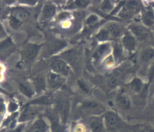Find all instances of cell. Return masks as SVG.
<instances>
[{"label":"cell","mask_w":154,"mask_h":132,"mask_svg":"<svg viewBox=\"0 0 154 132\" xmlns=\"http://www.w3.org/2000/svg\"><path fill=\"white\" fill-rule=\"evenodd\" d=\"M78 85H79V88L81 89L82 91H84V92H86V93H88L89 92V89L88 86H87V84L84 82V81H78Z\"/></svg>","instance_id":"29"},{"label":"cell","mask_w":154,"mask_h":132,"mask_svg":"<svg viewBox=\"0 0 154 132\" xmlns=\"http://www.w3.org/2000/svg\"><path fill=\"white\" fill-rule=\"evenodd\" d=\"M108 31L113 37H117L121 33V27L116 23H111L108 26Z\"/></svg>","instance_id":"18"},{"label":"cell","mask_w":154,"mask_h":132,"mask_svg":"<svg viewBox=\"0 0 154 132\" xmlns=\"http://www.w3.org/2000/svg\"><path fill=\"white\" fill-rule=\"evenodd\" d=\"M17 108H18V106H17L16 103H11L9 105V110L10 111H14V110H17Z\"/></svg>","instance_id":"34"},{"label":"cell","mask_w":154,"mask_h":132,"mask_svg":"<svg viewBox=\"0 0 154 132\" xmlns=\"http://www.w3.org/2000/svg\"><path fill=\"white\" fill-rule=\"evenodd\" d=\"M116 102H117L118 105L124 109H129L130 106H131L129 98L124 94H120V95L118 96L117 98H116Z\"/></svg>","instance_id":"14"},{"label":"cell","mask_w":154,"mask_h":132,"mask_svg":"<svg viewBox=\"0 0 154 132\" xmlns=\"http://www.w3.org/2000/svg\"><path fill=\"white\" fill-rule=\"evenodd\" d=\"M143 21H144V24L147 25V26H152V25L153 24V22H154L153 14L150 11L147 12L146 14L144 15Z\"/></svg>","instance_id":"21"},{"label":"cell","mask_w":154,"mask_h":132,"mask_svg":"<svg viewBox=\"0 0 154 132\" xmlns=\"http://www.w3.org/2000/svg\"><path fill=\"white\" fill-rule=\"evenodd\" d=\"M51 128H52V132H63L62 126L59 124L57 122H53L51 124Z\"/></svg>","instance_id":"28"},{"label":"cell","mask_w":154,"mask_h":132,"mask_svg":"<svg viewBox=\"0 0 154 132\" xmlns=\"http://www.w3.org/2000/svg\"><path fill=\"white\" fill-rule=\"evenodd\" d=\"M6 36V32H5L4 29L2 26V25L0 24V38H3Z\"/></svg>","instance_id":"37"},{"label":"cell","mask_w":154,"mask_h":132,"mask_svg":"<svg viewBox=\"0 0 154 132\" xmlns=\"http://www.w3.org/2000/svg\"><path fill=\"white\" fill-rule=\"evenodd\" d=\"M149 132H154V130H151Z\"/></svg>","instance_id":"39"},{"label":"cell","mask_w":154,"mask_h":132,"mask_svg":"<svg viewBox=\"0 0 154 132\" xmlns=\"http://www.w3.org/2000/svg\"><path fill=\"white\" fill-rule=\"evenodd\" d=\"M82 107L88 112L95 113V114H100L104 110V107L103 106L96 102H86L83 103Z\"/></svg>","instance_id":"5"},{"label":"cell","mask_w":154,"mask_h":132,"mask_svg":"<svg viewBox=\"0 0 154 132\" xmlns=\"http://www.w3.org/2000/svg\"><path fill=\"white\" fill-rule=\"evenodd\" d=\"M75 4L79 7H84L88 4V2H87V1H75Z\"/></svg>","instance_id":"33"},{"label":"cell","mask_w":154,"mask_h":132,"mask_svg":"<svg viewBox=\"0 0 154 132\" xmlns=\"http://www.w3.org/2000/svg\"><path fill=\"white\" fill-rule=\"evenodd\" d=\"M13 46V43H12L11 39L10 38H7L6 40L2 41L0 43V51L2 50H4L7 48H9L10 46Z\"/></svg>","instance_id":"24"},{"label":"cell","mask_w":154,"mask_h":132,"mask_svg":"<svg viewBox=\"0 0 154 132\" xmlns=\"http://www.w3.org/2000/svg\"><path fill=\"white\" fill-rule=\"evenodd\" d=\"M123 44H124V46L128 50H133L136 46V40H135L134 37H132L130 34H126L123 38Z\"/></svg>","instance_id":"13"},{"label":"cell","mask_w":154,"mask_h":132,"mask_svg":"<svg viewBox=\"0 0 154 132\" xmlns=\"http://www.w3.org/2000/svg\"><path fill=\"white\" fill-rule=\"evenodd\" d=\"M67 46V43L64 40H60V39H55L49 43L47 48L48 54L52 55L55 53L59 52L63 48H64Z\"/></svg>","instance_id":"4"},{"label":"cell","mask_w":154,"mask_h":132,"mask_svg":"<svg viewBox=\"0 0 154 132\" xmlns=\"http://www.w3.org/2000/svg\"><path fill=\"white\" fill-rule=\"evenodd\" d=\"M19 90L21 91L22 93L25 94L27 97H31V96L33 95V91L31 89V87L28 86V85H26V84L24 83H20L19 84Z\"/></svg>","instance_id":"19"},{"label":"cell","mask_w":154,"mask_h":132,"mask_svg":"<svg viewBox=\"0 0 154 132\" xmlns=\"http://www.w3.org/2000/svg\"><path fill=\"white\" fill-rule=\"evenodd\" d=\"M108 50H109V45H108V44L100 46L98 48V50H96V54H95V55H94V57L97 58H101L106 52H108Z\"/></svg>","instance_id":"20"},{"label":"cell","mask_w":154,"mask_h":132,"mask_svg":"<svg viewBox=\"0 0 154 132\" xmlns=\"http://www.w3.org/2000/svg\"><path fill=\"white\" fill-rule=\"evenodd\" d=\"M51 67L54 71L67 76L70 73V68L67 64L61 59H54L51 62Z\"/></svg>","instance_id":"1"},{"label":"cell","mask_w":154,"mask_h":132,"mask_svg":"<svg viewBox=\"0 0 154 132\" xmlns=\"http://www.w3.org/2000/svg\"><path fill=\"white\" fill-rule=\"evenodd\" d=\"M38 110L35 108L27 107L22 112L20 117H19V122H24L26 120H29L32 118L34 116H35Z\"/></svg>","instance_id":"11"},{"label":"cell","mask_w":154,"mask_h":132,"mask_svg":"<svg viewBox=\"0 0 154 132\" xmlns=\"http://www.w3.org/2000/svg\"><path fill=\"white\" fill-rule=\"evenodd\" d=\"M55 13V7L51 3H46L43 10V16L45 18H51Z\"/></svg>","instance_id":"16"},{"label":"cell","mask_w":154,"mask_h":132,"mask_svg":"<svg viewBox=\"0 0 154 132\" xmlns=\"http://www.w3.org/2000/svg\"><path fill=\"white\" fill-rule=\"evenodd\" d=\"M154 79V65L152 67L150 71H149V79L152 80Z\"/></svg>","instance_id":"36"},{"label":"cell","mask_w":154,"mask_h":132,"mask_svg":"<svg viewBox=\"0 0 154 132\" xmlns=\"http://www.w3.org/2000/svg\"><path fill=\"white\" fill-rule=\"evenodd\" d=\"M64 81V79L56 73H50L48 75V84L52 88H56L62 86Z\"/></svg>","instance_id":"7"},{"label":"cell","mask_w":154,"mask_h":132,"mask_svg":"<svg viewBox=\"0 0 154 132\" xmlns=\"http://www.w3.org/2000/svg\"><path fill=\"white\" fill-rule=\"evenodd\" d=\"M48 130V125L43 119H38L33 124L29 132H46Z\"/></svg>","instance_id":"12"},{"label":"cell","mask_w":154,"mask_h":132,"mask_svg":"<svg viewBox=\"0 0 154 132\" xmlns=\"http://www.w3.org/2000/svg\"><path fill=\"white\" fill-rule=\"evenodd\" d=\"M112 8V4L109 1H106L102 4V9L104 10H108Z\"/></svg>","instance_id":"32"},{"label":"cell","mask_w":154,"mask_h":132,"mask_svg":"<svg viewBox=\"0 0 154 132\" xmlns=\"http://www.w3.org/2000/svg\"><path fill=\"white\" fill-rule=\"evenodd\" d=\"M130 29L132 33L134 34L136 37L140 40H143L148 36V32L143 26H139V25H131Z\"/></svg>","instance_id":"10"},{"label":"cell","mask_w":154,"mask_h":132,"mask_svg":"<svg viewBox=\"0 0 154 132\" xmlns=\"http://www.w3.org/2000/svg\"><path fill=\"white\" fill-rule=\"evenodd\" d=\"M62 57L64 58L67 62L72 65H76L79 60V56H78V52L74 49L65 51L62 54Z\"/></svg>","instance_id":"9"},{"label":"cell","mask_w":154,"mask_h":132,"mask_svg":"<svg viewBox=\"0 0 154 132\" xmlns=\"http://www.w3.org/2000/svg\"><path fill=\"white\" fill-rule=\"evenodd\" d=\"M104 122H105L106 127H108V129H114L118 125L117 116L115 113L108 111L106 113L104 116Z\"/></svg>","instance_id":"8"},{"label":"cell","mask_w":154,"mask_h":132,"mask_svg":"<svg viewBox=\"0 0 154 132\" xmlns=\"http://www.w3.org/2000/svg\"><path fill=\"white\" fill-rule=\"evenodd\" d=\"M68 13H67V12H63V13H60V14H59V16H58V19H61V20H63V19H65L66 18H67L68 17Z\"/></svg>","instance_id":"35"},{"label":"cell","mask_w":154,"mask_h":132,"mask_svg":"<svg viewBox=\"0 0 154 132\" xmlns=\"http://www.w3.org/2000/svg\"><path fill=\"white\" fill-rule=\"evenodd\" d=\"M97 19H98V18L96 15H91V16H89L88 18V19H87V24L94 23L95 22L97 21Z\"/></svg>","instance_id":"31"},{"label":"cell","mask_w":154,"mask_h":132,"mask_svg":"<svg viewBox=\"0 0 154 132\" xmlns=\"http://www.w3.org/2000/svg\"><path fill=\"white\" fill-rule=\"evenodd\" d=\"M11 16H13L14 18L19 20V22H25L28 19L29 16H30V14L28 12L26 11V10L23 9V8H21V7H15L14 9L12 10L11 11Z\"/></svg>","instance_id":"6"},{"label":"cell","mask_w":154,"mask_h":132,"mask_svg":"<svg viewBox=\"0 0 154 132\" xmlns=\"http://www.w3.org/2000/svg\"><path fill=\"white\" fill-rule=\"evenodd\" d=\"M122 51H121V49H120V46L118 45H116L115 46V49H114V55H115L116 58H120L121 56V54Z\"/></svg>","instance_id":"30"},{"label":"cell","mask_w":154,"mask_h":132,"mask_svg":"<svg viewBox=\"0 0 154 132\" xmlns=\"http://www.w3.org/2000/svg\"><path fill=\"white\" fill-rule=\"evenodd\" d=\"M23 129V126H20V127H17L14 130H11L9 132H22Z\"/></svg>","instance_id":"38"},{"label":"cell","mask_w":154,"mask_h":132,"mask_svg":"<svg viewBox=\"0 0 154 132\" xmlns=\"http://www.w3.org/2000/svg\"><path fill=\"white\" fill-rule=\"evenodd\" d=\"M57 110L60 114L63 122H65L67 119L69 112V103L67 100H60L57 103Z\"/></svg>","instance_id":"3"},{"label":"cell","mask_w":154,"mask_h":132,"mask_svg":"<svg viewBox=\"0 0 154 132\" xmlns=\"http://www.w3.org/2000/svg\"><path fill=\"white\" fill-rule=\"evenodd\" d=\"M40 46L35 44H28L26 47L24 48L23 51V58L26 60H33L37 56L38 51H39Z\"/></svg>","instance_id":"2"},{"label":"cell","mask_w":154,"mask_h":132,"mask_svg":"<svg viewBox=\"0 0 154 132\" xmlns=\"http://www.w3.org/2000/svg\"><path fill=\"white\" fill-rule=\"evenodd\" d=\"M96 38L97 39L100 41H104L106 39H108V31L103 29V30H101L98 34H97V35H96Z\"/></svg>","instance_id":"25"},{"label":"cell","mask_w":154,"mask_h":132,"mask_svg":"<svg viewBox=\"0 0 154 132\" xmlns=\"http://www.w3.org/2000/svg\"><path fill=\"white\" fill-rule=\"evenodd\" d=\"M90 128L92 132H103V124L100 120L94 119L90 122Z\"/></svg>","instance_id":"15"},{"label":"cell","mask_w":154,"mask_h":132,"mask_svg":"<svg viewBox=\"0 0 154 132\" xmlns=\"http://www.w3.org/2000/svg\"><path fill=\"white\" fill-rule=\"evenodd\" d=\"M21 24V22H19V20H17V19H15V18H14L13 16H11V18H10V25H11V26L12 28H19Z\"/></svg>","instance_id":"26"},{"label":"cell","mask_w":154,"mask_h":132,"mask_svg":"<svg viewBox=\"0 0 154 132\" xmlns=\"http://www.w3.org/2000/svg\"><path fill=\"white\" fill-rule=\"evenodd\" d=\"M118 82H119V79H118V76L116 75H112L108 79V85L111 86V87H114L118 84Z\"/></svg>","instance_id":"27"},{"label":"cell","mask_w":154,"mask_h":132,"mask_svg":"<svg viewBox=\"0 0 154 132\" xmlns=\"http://www.w3.org/2000/svg\"><path fill=\"white\" fill-rule=\"evenodd\" d=\"M153 56L154 50L151 48H149V49H146V50L143 51L141 55V59L143 61H148V60L151 59Z\"/></svg>","instance_id":"22"},{"label":"cell","mask_w":154,"mask_h":132,"mask_svg":"<svg viewBox=\"0 0 154 132\" xmlns=\"http://www.w3.org/2000/svg\"><path fill=\"white\" fill-rule=\"evenodd\" d=\"M131 87H132V90L134 91H136V92H139V91L141 90L142 87L141 81H140L139 79L136 78V79H133L132 81V82H131Z\"/></svg>","instance_id":"23"},{"label":"cell","mask_w":154,"mask_h":132,"mask_svg":"<svg viewBox=\"0 0 154 132\" xmlns=\"http://www.w3.org/2000/svg\"><path fill=\"white\" fill-rule=\"evenodd\" d=\"M34 85L35 87L36 91L38 92H40L41 91H43V89L45 88V80L43 79V76H38L36 77L35 80H34Z\"/></svg>","instance_id":"17"}]
</instances>
